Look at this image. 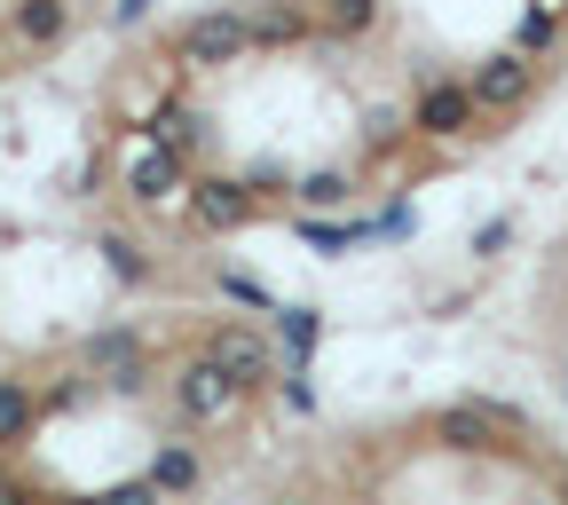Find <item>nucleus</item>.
<instances>
[{
    "instance_id": "nucleus-1",
    "label": "nucleus",
    "mask_w": 568,
    "mask_h": 505,
    "mask_svg": "<svg viewBox=\"0 0 568 505\" xmlns=\"http://www.w3.org/2000/svg\"><path fill=\"white\" fill-rule=\"evenodd\" d=\"M174 403H182V418H197V426H222V418H237V403H245V380H230L213 355L197 347L190 364L174 372Z\"/></svg>"
},
{
    "instance_id": "nucleus-2",
    "label": "nucleus",
    "mask_w": 568,
    "mask_h": 505,
    "mask_svg": "<svg viewBox=\"0 0 568 505\" xmlns=\"http://www.w3.org/2000/svg\"><path fill=\"white\" fill-rule=\"evenodd\" d=\"M174 48H182V63L213 71V63H237V55H245L253 40H245V17H237V9H213V17H190Z\"/></svg>"
},
{
    "instance_id": "nucleus-3",
    "label": "nucleus",
    "mask_w": 568,
    "mask_h": 505,
    "mask_svg": "<svg viewBox=\"0 0 568 505\" xmlns=\"http://www.w3.org/2000/svg\"><path fill=\"white\" fill-rule=\"evenodd\" d=\"M443 435L466 443V451H506V443H521V418L497 411V403H450L443 411Z\"/></svg>"
},
{
    "instance_id": "nucleus-4",
    "label": "nucleus",
    "mask_w": 568,
    "mask_h": 505,
    "mask_svg": "<svg viewBox=\"0 0 568 505\" xmlns=\"http://www.w3.org/2000/svg\"><path fill=\"white\" fill-rule=\"evenodd\" d=\"M205 355H213V364H222L230 380H245V387L268 380V340L245 332V324H213V332H205Z\"/></svg>"
},
{
    "instance_id": "nucleus-5",
    "label": "nucleus",
    "mask_w": 568,
    "mask_h": 505,
    "mask_svg": "<svg viewBox=\"0 0 568 505\" xmlns=\"http://www.w3.org/2000/svg\"><path fill=\"white\" fill-rule=\"evenodd\" d=\"M466 119H474V88H426V103H418L426 134H458Z\"/></svg>"
},
{
    "instance_id": "nucleus-6",
    "label": "nucleus",
    "mask_w": 568,
    "mask_h": 505,
    "mask_svg": "<svg viewBox=\"0 0 568 505\" xmlns=\"http://www.w3.org/2000/svg\"><path fill=\"white\" fill-rule=\"evenodd\" d=\"M521 88H529V63H521V55H497L481 80H474V103H514Z\"/></svg>"
},
{
    "instance_id": "nucleus-7",
    "label": "nucleus",
    "mask_w": 568,
    "mask_h": 505,
    "mask_svg": "<svg viewBox=\"0 0 568 505\" xmlns=\"http://www.w3.org/2000/svg\"><path fill=\"white\" fill-rule=\"evenodd\" d=\"M347 174H301V205H347Z\"/></svg>"
},
{
    "instance_id": "nucleus-8",
    "label": "nucleus",
    "mask_w": 568,
    "mask_h": 505,
    "mask_svg": "<svg viewBox=\"0 0 568 505\" xmlns=\"http://www.w3.org/2000/svg\"><path fill=\"white\" fill-rule=\"evenodd\" d=\"M276 332H284V347H293V355H308V340H316V316H308V309H284V316H276Z\"/></svg>"
},
{
    "instance_id": "nucleus-9",
    "label": "nucleus",
    "mask_w": 568,
    "mask_h": 505,
    "mask_svg": "<svg viewBox=\"0 0 568 505\" xmlns=\"http://www.w3.org/2000/svg\"><path fill=\"white\" fill-rule=\"evenodd\" d=\"M545 40H552V9H537V17L521 24V48H545Z\"/></svg>"
},
{
    "instance_id": "nucleus-10",
    "label": "nucleus",
    "mask_w": 568,
    "mask_h": 505,
    "mask_svg": "<svg viewBox=\"0 0 568 505\" xmlns=\"http://www.w3.org/2000/svg\"><path fill=\"white\" fill-rule=\"evenodd\" d=\"M560 497H568V482H560Z\"/></svg>"
}]
</instances>
